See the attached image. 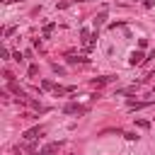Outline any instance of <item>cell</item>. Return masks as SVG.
<instances>
[{
    "instance_id": "1",
    "label": "cell",
    "mask_w": 155,
    "mask_h": 155,
    "mask_svg": "<svg viewBox=\"0 0 155 155\" xmlns=\"http://www.w3.org/2000/svg\"><path fill=\"white\" fill-rule=\"evenodd\" d=\"M58 148H61V143H46V145L41 148V153H39V155H56V153H58Z\"/></svg>"
},
{
    "instance_id": "2",
    "label": "cell",
    "mask_w": 155,
    "mask_h": 155,
    "mask_svg": "<svg viewBox=\"0 0 155 155\" xmlns=\"http://www.w3.org/2000/svg\"><path fill=\"white\" fill-rule=\"evenodd\" d=\"M63 111L65 114H85V107H80V104H65Z\"/></svg>"
},
{
    "instance_id": "3",
    "label": "cell",
    "mask_w": 155,
    "mask_h": 155,
    "mask_svg": "<svg viewBox=\"0 0 155 155\" xmlns=\"http://www.w3.org/2000/svg\"><path fill=\"white\" fill-rule=\"evenodd\" d=\"M143 61H145L143 51H133V53H131V58H128V63H131V65H138V63H143Z\"/></svg>"
},
{
    "instance_id": "4",
    "label": "cell",
    "mask_w": 155,
    "mask_h": 155,
    "mask_svg": "<svg viewBox=\"0 0 155 155\" xmlns=\"http://www.w3.org/2000/svg\"><path fill=\"white\" fill-rule=\"evenodd\" d=\"M41 133H44V126H36V128H29V131L24 133V138L31 140V138H36V136H41Z\"/></svg>"
},
{
    "instance_id": "5",
    "label": "cell",
    "mask_w": 155,
    "mask_h": 155,
    "mask_svg": "<svg viewBox=\"0 0 155 155\" xmlns=\"http://www.w3.org/2000/svg\"><path fill=\"white\" fill-rule=\"evenodd\" d=\"M104 19H107V17H104V15H99V17H94V29H99V27H102V22H104Z\"/></svg>"
},
{
    "instance_id": "6",
    "label": "cell",
    "mask_w": 155,
    "mask_h": 155,
    "mask_svg": "<svg viewBox=\"0 0 155 155\" xmlns=\"http://www.w3.org/2000/svg\"><path fill=\"white\" fill-rule=\"evenodd\" d=\"M143 5H145V7H153V5H155V0H143Z\"/></svg>"
}]
</instances>
